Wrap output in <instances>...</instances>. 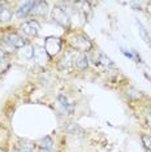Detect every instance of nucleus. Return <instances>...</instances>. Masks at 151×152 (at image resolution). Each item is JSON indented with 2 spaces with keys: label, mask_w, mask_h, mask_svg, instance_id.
Wrapping results in <instances>:
<instances>
[{
  "label": "nucleus",
  "mask_w": 151,
  "mask_h": 152,
  "mask_svg": "<svg viewBox=\"0 0 151 152\" xmlns=\"http://www.w3.org/2000/svg\"><path fill=\"white\" fill-rule=\"evenodd\" d=\"M150 16H151V13H150Z\"/></svg>",
  "instance_id": "393cba45"
},
{
  "label": "nucleus",
  "mask_w": 151,
  "mask_h": 152,
  "mask_svg": "<svg viewBox=\"0 0 151 152\" xmlns=\"http://www.w3.org/2000/svg\"><path fill=\"white\" fill-rule=\"evenodd\" d=\"M0 152H7V150H5L4 147H1V146H0Z\"/></svg>",
  "instance_id": "5701e85b"
},
{
  "label": "nucleus",
  "mask_w": 151,
  "mask_h": 152,
  "mask_svg": "<svg viewBox=\"0 0 151 152\" xmlns=\"http://www.w3.org/2000/svg\"><path fill=\"white\" fill-rule=\"evenodd\" d=\"M74 5L77 7V9L80 11L81 16H84L85 18H89L90 15L92 13L91 3H89V1H77V3H74Z\"/></svg>",
  "instance_id": "4468645a"
},
{
  "label": "nucleus",
  "mask_w": 151,
  "mask_h": 152,
  "mask_svg": "<svg viewBox=\"0 0 151 152\" xmlns=\"http://www.w3.org/2000/svg\"><path fill=\"white\" fill-rule=\"evenodd\" d=\"M95 64H99V65H103V66H107V68H111L113 66V61L109 58L107 55H104V53H99L98 55V58H97V61H95Z\"/></svg>",
  "instance_id": "a211bd4d"
},
{
  "label": "nucleus",
  "mask_w": 151,
  "mask_h": 152,
  "mask_svg": "<svg viewBox=\"0 0 151 152\" xmlns=\"http://www.w3.org/2000/svg\"><path fill=\"white\" fill-rule=\"evenodd\" d=\"M57 103H59V105L61 107L63 112H65L67 115H72V113H73V110H74L73 103H70L64 94H59V95H57Z\"/></svg>",
  "instance_id": "1a4fd4ad"
},
{
  "label": "nucleus",
  "mask_w": 151,
  "mask_h": 152,
  "mask_svg": "<svg viewBox=\"0 0 151 152\" xmlns=\"http://www.w3.org/2000/svg\"><path fill=\"white\" fill-rule=\"evenodd\" d=\"M121 52H122V55H125L128 58L133 60L134 63H137V64L142 63V58H141V56L136 52V51H128V50H124V48H121Z\"/></svg>",
  "instance_id": "6ab92c4d"
},
{
  "label": "nucleus",
  "mask_w": 151,
  "mask_h": 152,
  "mask_svg": "<svg viewBox=\"0 0 151 152\" xmlns=\"http://www.w3.org/2000/svg\"><path fill=\"white\" fill-rule=\"evenodd\" d=\"M35 4H37V1H23V3H21L15 11L16 18L22 20V18H26L29 15H32Z\"/></svg>",
  "instance_id": "0eeeda50"
},
{
  "label": "nucleus",
  "mask_w": 151,
  "mask_h": 152,
  "mask_svg": "<svg viewBox=\"0 0 151 152\" xmlns=\"http://www.w3.org/2000/svg\"><path fill=\"white\" fill-rule=\"evenodd\" d=\"M125 95H126V98L130 99V100H138L141 96H142L141 91H138V90H136V88H133V87H130V88L126 90Z\"/></svg>",
  "instance_id": "aec40b11"
},
{
  "label": "nucleus",
  "mask_w": 151,
  "mask_h": 152,
  "mask_svg": "<svg viewBox=\"0 0 151 152\" xmlns=\"http://www.w3.org/2000/svg\"><path fill=\"white\" fill-rule=\"evenodd\" d=\"M9 68H11L9 56H7V55L0 50V75H3L5 72H8Z\"/></svg>",
  "instance_id": "dca6fc26"
},
{
  "label": "nucleus",
  "mask_w": 151,
  "mask_h": 152,
  "mask_svg": "<svg viewBox=\"0 0 151 152\" xmlns=\"http://www.w3.org/2000/svg\"><path fill=\"white\" fill-rule=\"evenodd\" d=\"M3 35H4V33H3V31H1V30H0V40H1V39H3Z\"/></svg>",
  "instance_id": "b1692460"
},
{
  "label": "nucleus",
  "mask_w": 151,
  "mask_h": 152,
  "mask_svg": "<svg viewBox=\"0 0 151 152\" xmlns=\"http://www.w3.org/2000/svg\"><path fill=\"white\" fill-rule=\"evenodd\" d=\"M77 53L76 51H68V52H65L59 61H57V68H59V70L61 72H68V70H72V69L74 68V63H76V57H77Z\"/></svg>",
  "instance_id": "39448f33"
},
{
  "label": "nucleus",
  "mask_w": 151,
  "mask_h": 152,
  "mask_svg": "<svg viewBox=\"0 0 151 152\" xmlns=\"http://www.w3.org/2000/svg\"><path fill=\"white\" fill-rule=\"evenodd\" d=\"M13 12L5 3H0V23H7L12 20Z\"/></svg>",
  "instance_id": "9b49d317"
},
{
  "label": "nucleus",
  "mask_w": 151,
  "mask_h": 152,
  "mask_svg": "<svg viewBox=\"0 0 151 152\" xmlns=\"http://www.w3.org/2000/svg\"><path fill=\"white\" fill-rule=\"evenodd\" d=\"M51 18L54 20L57 25H60L61 27H65L68 29L70 25V18L68 16V12L65 11L64 7L61 5H55L52 9H51Z\"/></svg>",
  "instance_id": "7ed1b4c3"
},
{
  "label": "nucleus",
  "mask_w": 151,
  "mask_h": 152,
  "mask_svg": "<svg viewBox=\"0 0 151 152\" xmlns=\"http://www.w3.org/2000/svg\"><path fill=\"white\" fill-rule=\"evenodd\" d=\"M89 57L86 53H77V57H76V63H74V68H77L78 70H86L89 68Z\"/></svg>",
  "instance_id": "ddd939ff"
},
{
  "label": "nucleus",
  "mask_w": 151,
  "mask_h": 152,
  "mask_svg": "<svg viewBox=\"0 0 151 152\" xmlns=\"http://www.w3.org/2000/svg\"><path fill=\"white\" fill-rule=\"evenodd\" d=\"M51 60V57L47 55V52L44 51L43 47H37L35 52H34V61L39 65H44Z\"/></svg>",
  "instance_id": "9d476101"
},
{
  "label": "nucleus",
  "mask_w": 151,
  "mask_h": 152,
  "mask_svg": "<svg viewBox=\"0 0 151 152\" xmlns=\"http://www.w3.org/2000/svg\"><path fill=\"white\" fill-rule=\"evenodd\" d=\"M34 52H35V47H34L32 43H27L26 46L18 48V50L16 51V53L20 56V58L26 60V61L33 60L34 58Z\"/></svg>",
  "instance_id": "6e6552de"
},
{
  "label": "nucleus",
  "mask_w": 151,
  "mask_h": 152,
  "mask_svg": "<svg viewBox=\"0 0 151 152\" xmlns=\"http://www.w3.org/2000/svg\"><path fill=\"white\" fill-rule=\"evenodd\" d=\"M68 44L70 46V48L73 51L78 53H87L89 51L92 50V47H94V44L89 38L85 35V34L82 33H72L69 37H68Z\"/></svg>",
  "instance_id": "f257e3e1"
},
{
  "label": "nucleus",
  "mask_w": 151,
  "mask_h": 152,
  "mask_svg": "<svg viewBox=\"0 0 151 152\" xmlns=\"http://www.w3.org/2000/svg\"><path fill=\"white\" fill-rule=\"evenodd\" d=\"M5 43H8L11 47H13L15 50H18V48H21L23 46H26L27 43V39L25 37L22 35V34L17 33V31H11V33H7L3 35V39Z\"/></svg>",
  "instance_id": "20e7f679"
},
{
  "label": "nucleus",
  "mask_w": 151,
  "mask_h": 152,
  "mask_svg": "<svg viewBox=\"0 0 151 152\" xmlns=\"http://www.w3.org/2000/svg\"><path fill=\"white\" fill-rule=\"evenodd\" d=\"M146 125L151 130V112H149L147 113V116H146Z\"/></svg>",
  "instance_id": "4be33fe9"
},
{
  "label": "nucleus",
  "mask_w": 151,
  "mask_h": 152,
  "mask_svg": "<svg viewBox=\"0 0 151 152\" xmlns=\"http://www.w3.org/2000/svg\"><path fill=\"white\" fill-rule=\"evenodd\" d=\"M48 3L46 1H37L35 7H34V11L32 15L37 16V17H46L48 13Z\"/></svg>",
  "instance_id": "f8f14e48"
},
{
  "label": "nucleus",
  "mask_w": 151,
  "mask_h": 152,
  "mask_svg": "<svg viewBox=\"0 0 151 152\" xmlns=\"http://www.w3.org/2000/svg\"><path fill=\"white\" fill-rule=\"evenodd\" d=\"M54 146H55V142L50 135H46L44 138H42V139L38 142V147H39V150H46V151L52 152Z\"/></svg>",
  "instance_id": "2eb2a0df"
},
{
  "label": "nucleus",
  "mask_w": 151,
  "mask_h": 152,
  "mask_svg": "<svg viewBox=\"0 0 151 152\" xmlns=\"http://www.w3.org/2000/svg\"><path fill=\"white\" fill-rule=\"evenodd\" d=\"M63 44H64L63 39L51 35V37H47L46 39H44L43 48H44V51L47 52V55L52 58V57L57 56V55L61 52V50H63Z\"/></svg>",
  "instance_id": "f03ea898"
},
{
  "label": "nucleus",
  "mask_w": 151,
  "mask_h": 152,
  "mask_svg": "<svg viewBox=\"0 0 151 152\" xmlns=\"http://www.w3.org/2000/svg\"><path fill=\"white\" fill-rule=\"evenodd\" d=\"M137 25H138V30H139V35H141V38H142V39L145 40V43H146V44L151 46V37L149 35V31L146 30V27L143 26V23L141 22V21H138V20H137Z\"/></svg>",
  "instance_id": "f3484780"
},
{
  "label": "nucleus",
  "mask_w": 151,
  "mask_h": 152,
  "mask_svg": "<svg viewBox=\"0 0 151 152\" xmlns=\"http://www.w3.org/2000/svg\"><path fill=\"white\" fill-rule=\"evenodd\" d=\"M20 31L27 37H37L40 31V25L37 20H27L20 26Z\"/></svg>",
  "instance_id": "423d86ee"
},
{
  "label": "nucleus",
  "mask_w": 151,
  "mask_h": 152,
  "mask_svg": "<svg viewBox=\"0 0 151 152\" xmlns=\"http://www.w3.org/2000/svg\"><path fill=\"white\" fill-rule=\"evenodd\" d=\"M141 140H142L143 147H145L147 151L151 152V134H142V135H141Z\"/></svg>",
  "instance_id": "412c9836"
}]
</instances>
